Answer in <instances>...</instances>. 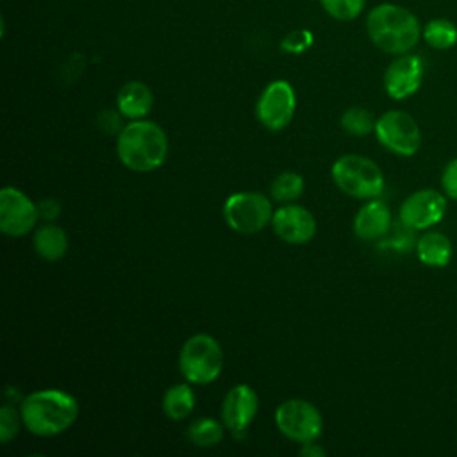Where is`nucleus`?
Wrapping results in <instances>:
<instances>
[{
  "label": "nucleus",
  "mask_w": 457,
  "mask_h": 457,
  "mask_svg": "<svg viewBox=\"0 0 457 457\" xmlns=\"http://www.w3.org/2000/svg\"><path fill=\"white\" fill-rule=\"evenodd\" d=\"M275 423L280 434L296 443L316 441L323 432V418L311 402L291 398L275 411Z\"/></svg>",
  "instance_id": "7"
},
{
  "label": "nucleus",
  "mask_w": 457,
  "mask_h": 457,
  "mask_svg": "<svg viewBox=\"0 0 457 457\" xmlns=\"http://www.w3.org/2000/svg\"><path fill=\"white\" fill-rule=\"evenodd\" d=\"M271 218V200L257 191L234 193L223 204L225 223L239 234H257Z\"/></svg>",
  "instance_id": "6"
},
{
  "label": "nucleus",
  "mask_w": 457,
  "mask_h": 457,
  "mask_svg": "<svg viewBox=\"0 0 457 457\" xmlns=\"http://www.w3.org/2000/svg\"><path fill=\"white\" fill-rule=\"evenodd\" d=\"M391 225V209L382 200H370L353 218V232L359 239L373 241L382 237Z\"/></svg>",
  "instance_id": "15"
},
{
  "label": "nucleus",
  "mask_w": 457,
  "mask_h": 457,
  "mask_svg": "<svg viewBox=\"0 0 457 457\" xmlns=\"http://www.w3.org/2000/svg\"><path fill=\"white\" fill-rule=\"evenodd\" d=\"M375 123L377 120L373 118V112L361 105L346 109L341 116L343 130L352 136H368L370 132H375Z\"/></svg>",
  "instance_id": "23"
},
{
  "label": "nucleus",
  "mask_w": 457,
  "mask_h": 457,
  "mask_svg": "<svg viewBox=\"0 0 457 457\" xmlns=\"http://www.w3.org/2000/svg\"><path fill=\"white\" fill-rule=\"evenodd\" d=\"M39 220L37 204H34L23 191L5 186L0 191V230L11 237L29 234Z\"/></svg>",
  "instance_id": "10"
},
{
  "label": "nucleus",
  "mask_w": 457,
  "mask_h": 457,
  "mask_svg": "<svg viewBox=\"0 0 457 457\" xmlns=\"http://www.w3.org/2000/svg\"><path fill=\"white\" fill-rule=\"evenodd\" d=\"M421 39L434 50H450L457 43V25L448 18H432L423 25Z\"/></svg>",
  "instance_id": "20"
},
{
  "label": "nucleus",
  "mask_w": 457,
  "mask_h": 457,
  "mask_svg": "<svg viewBox=\"0 0 457 457\" xmlns=\"http://www.w3.org/2000/svg\"><path fill=\"white\" fill-rule=\"evenodd\" d=\"M425 75L423 59L412 52L395 55L384 71V89L393 100H403L412 96Z\"/></svg>",
  "instance_id": "11"
},
{
  "label": "nucleus",
  "mask_w": 457,
  "mask_h": 457,
  "mask_svg": "<svg viewBox=\"0 0 457 457\" xmlns=\"http://www.w3.org/2000/svg\"><path fill=\"white\" fill-rule=\"evenodd\" d=\"M320 5L332 20L353 21L362 14L366 0H320Z\"/></svg>",
  "instance_id": "24"
},
{
  "label": "nucleus",
  "mask_w": 457,
  "mask_h": 457,
  "mask_svg": "<svg viewBox=\"0 0 457 457\" xmlns=\"http://www.w3.org/2000/svg\"><path fill=\"white\" fill-rule=\"evenodd\" d=\"M441 186L448 198L457 200V157L445 166L441 175Z\"/></svg>",
  "instance_id": "27"
},
{
  "label": "nucleus",
  "mask_w": 457,
  "mask_h": 457,
  "mask_svg": "<svg viewBox=\"0 0 457 457\" xmlns=\"http://www.w3.org/2000/svg\"><path fill=\"white\" fill-rule=\"evenodd\" d=\"M195 391L189 384H177L166 389L162 396V411L170 420H184L195 409Z\"/></svg>",
  "instance_id": "19"
},
{
  "label": "nucleus",
  "mask_w": 457,
  "mask_h": 457,
  "mask_svg": "<svg viewBox=\"0 0 457 457\" xmlns=\"http://www.w3.org/2000/svg\"><path fill=\"white\" fill-rule=\"evenodd\" d=\"M21 423L25 428L39 437H52L66 432L79 416V403L75 396L61 389H41L23 398Z\"/></svg>",
  "instance_id": "2"
},
{
  "label": "nucleus",
  "mask_w": 457,
  "mask_h": 457,
  "mask_svg": "<svg viewBox=\"0 0 457 457\" xmlns=\"http://www.w3.org/2000/svg\"><path fill=\"white\" fill-rule=\"evenodd\" d=\"M334 184L348 196L359 200L377 198L384 189V175L377 162L364 155H341L330 170Z\"/></svg>",
  "instance_id": "4"
},
{
  "label": "nucleus",
  "mask_w": 457,
  "mask_h": 457,
  "mask_svg": "<svg viewBox=\"0 0 457 457\" xmlns=\"http://www.w3.org/2000/svg\"><path fill=\"white\" fill-rule=\"evenodd\" d=\"M296 109V93L293 86L284 80L277 79L266 84L261 91L255 105V116L262 127L271 132H278L289 125Z\"/></svg>",
  "instance_id": "9"
},
{
  "label": "nucleus",
  "mask_w": 457,
  "mask_h": 457,
  "mask_svg": "<svg viewBox=\"0 0 457 457\" xmlns=\"http://www.w3.org/2000/svg\"><path fill=\"white\" fill-rule=\"evenodd\" d=\"M259 409V396L248 384L234 386L223 398L221 420L232 432H243L253 421Z\"/></svg>",
  "instance_id": "14"
},
{
  "label": "nucleus",
  "mask_w": 457,
  "mask_h": 457,
  "mask_svg": "<svg viewBox=\"0 0 457 457\" xmlns=\"http://www.w3.org/2000/svg\"><path fill=\"white\" fill-rule=\"evenodd\" d=\"M375 136L384 148L396 155H414L421 146V130L416 120L400 109L386 111L377 118Z\"/></svg>",
  "instance_id": "8"
},
{
  "label": "nucleus",
  "mask_w": 457,
  "mask_h": 457,
  "mask_svg": "<svg viewBox=\"0 0 457 457\" xmlns=\"http://www.w3.org/2000/svg\"><path fill=\"white\" fill-rule=\"evenodd\" d=\"M364 29L378 50L389 55H402L416 48L423 25L409 7L382 2L368 11Z\"/></svg>",
  "instance_id": "1"
},
{
  "label": "nucleus",
  "mask_w": 457,
  "mask_h": 457,
  "mask_svg": "<svg viewBox=\"0 0 457 457\" xmlns=\"http://www.w3.org/2000/svg\"><path fill=\"white\" fill-rule=\"evenodd\" d=\"M116 154L132 171H154L166 161L168 136L150 120H132L118 132Z\"/></svg>",
  "instance_id": "3"
},
{
  "label": "nucleus",
  "mask_w": 457,
  "mask_h": 457,
  "mask_svg": "<svg viewBox=\"0 0 457 457\" xmlns=\"http://www.w3.org/2000/svg\"><path fill=\"white\" fill-rule=\"evenodd\" d=\"M20 420H21V414H18L14 407L4 405L0 409V441L4 445H7L12 437H16L20 430Z\"/></svg>",
  "instance_id": "26"
},
{
  "label": "nucleus",
  "mask_w": 457,
  "mask_h": 457,
  "mask_svg": "<svg viewBox=\"0 0 457 457\" xmlns=\"http://www.w3.org/2000/svg\"><path fill=\"white\" fill-rule=\"evenodd\" d=\"M37 212H39V218L41 220H46V221H52L59 216L61 212V205L57 200L54 198H45L37 204Z\"/></svg>",
  "instance_id": "28"
},
{
  "label": "nucleus",
  "mask_w": 457,
  "mask_h": 457,
  "mask_svg": "<svg viewBox=\"0 0 457 457\" xmlns=\"http://www.w3.org/2000/svg\"><path fill=\"white\" fill-rule=\"evenodd\" d=\"M223 350L209 334H195L180 348L179 370L189 384H209L223 370Z\"/></svg>",
  "instance_id": "5"
},
{
  "label": "nucleus",
  "mask_w": 457,
  "mask_h": 457,
  "mask_svg": "<svg viewBox=\"0 0 457 457\" xmlns=\"http://www.w3.org/2000/svg\"><path fill=\"white\" fill-rule=\"evenodd\" d=\"M300 455H303V457H323L325 450L316 441H311V443H303V446L300 450Z\"/></svg>",
  "instance_id": "29"
},
{
  "label": "nucleus",
  "mask_w": 457,
  "mask_h": 457,
  "mask_svg": "<svg viewBox=\"0 0 457 457\" xmlns=\"http://www.w3.org/2000/svg\"><path fill=\"white\" fill-rule=\"evenodd\" d=\"M446 205V195L436 189L414 191L400 205V221L409 228H428L443 220Z\"/></svg>",
  "instance_id": "12"
},
{
  "label": "nucleus",
  "mask_w": 457,
  "mask_h": 457,
  "mask_svg": "<svg viewBox=\"0 0 457 457\" xmlns=\"http://www.w3.org/2000/svg\"><path fill=\"white\" fill-rule=\"evenodd\" d=\"M312 43L314 34L309 29H295L282 37L280 48L287 54H303L312 46Z\"/></svg>",
  "instance_id": "25"
},
{
  "label": "nucleus",
  "mask_w": 457,
  "mask_h": 457,
  "mask_svg": "<svg viewBox=\"0 0 457 457\" xmlns=\"http://www.w3.org/2000/svg\"><path fill=\"white\" fill-rule=\"evenodd\" d=\"M273 232L289 245H305L316 234V220L312 212L296 204H286L273 212Z\"/></svg>",
  "instance_id": "13"
},
{
  "label": "nucleus",
  "mask_w": 457,
  "mask_h": 457,
  "mask_svg": "<svg viewBox=\"0 0 457 457\" xmlns=\"http://www.w3.org/2000/svg\"><path fill=\"white\" fill-rule=\"evenodd\" d=\"M452 241L443 232H427L416 243L418 259L432 268L446 266L452 259Z\"/></svg>",
  "instance_id": "18"
},
{
  "label": "nucleus",
  "mask_w": 457,
  "mask_h": 457,
  "mask_svg": "<svg viewBox=\"0 0 457 457\" xmlns=\"http://www.w3.org/2000/svg\"><path fill=\"white\" fill-rule=\"evenodd\" d=\"M271 198L280 204H291L303 193V177L296 171L278 173L270 186Z\"/></svg>",
  "instance_id": "21"
},
{
  "label": "nucleus",
  "mask_w": 457,
  "mask_h": 457,
  "mask_svg": "<svg viewBox=\"0 0 457 457\" xmlns=\"http://www.w3.org/2000/svg\"><path fill=\"white\" fill-rule=\"evenodd\" d=\"M225 425L218 423L212 418H200L196 421H193L187 428V437L193 445L207 448V446H216L218 443H221L225 430Z\"/></svg>",
  "instance_id": "22"
},
{
  "label": "nucleus",
  "mask_w": 457,
  "mask_h": 457,
  "mask_svg": "<svg viewBox=\"0 0 457 457\" xmlns=\"http://www.w3.org/2000/svg\"><path fill=\"white\" fill-rule=\"evenodd\" d=\"M32 245L41 259L55 262L61 261L68 252V236L61 227L46 223L34 232Z\"/></svg>",
  "instance_id": "17"
},
{
  "label": "nucleus",
  "mask_w": 457,
  "mask_h": 457,
  "mask_svg": "<svg viewBox=\"0 0 457 457\" xmlns=\"http://www.w3.org/2000/svg\"><path fill=\"white\" fill-rule=\"evenodd\" d=\"M154 105V93L148 84L141 80L125 82L116 95V107L123 118L143 120Z\"/></svg>",
  "instance_id": "16"
}]
</instances>
